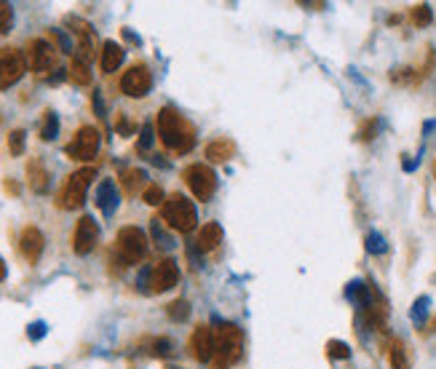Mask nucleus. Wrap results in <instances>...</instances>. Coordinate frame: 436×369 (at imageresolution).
I'll return each instance as SVG.
<instances>
[{
    "label": "nucleus",
    "mask_w": 436,
    "mask_h": 369,
    "mask_svg": "<svg viewBox=\"0 0 436 369\" xmlns=\"http://www.w3.org/2000/svg\"><path fill=\"white\" fill-rule=\"evenodd\" d=\"M94 177H97V169H91V166L73 171V174L67 177V182H64V188L59 191L57 203H59L62 209H67V212H70V209H81L86 201V193H88L91 182H94Z\"/></svg>",
    "instance_id": "3"
},
{
    "label": "nucleus",
    "mask_w": 436,
    "mask_h": 369,
    "mask_svg": "<svg viewBox=\"0 0 436 369\" xmlns=\"http://www.w3.org/2000/svg\"><path fill=\"white\" fill-rule=\"evenodd\" d=\"M164 220L169 222L174 230H180V233H190L198 222V215H195V206L182 193H174L166 198L164 203Z\"/></svg>",
    "instance_id": "4"
},
{
    "label": "nucleus",
    "mask_w": 436,
    "mask_h": 369,
    "mask_svg": "<svg viewBox=\"0 0 436 369\" xmlns=\"http://www.w3.org/2000/svg\"><path fill=\"white\" fill-rule=\"evenodd\" d=\"M222 225L219 222H206L204 227H201V233H198V249L201 251H212V249H217L219 244H222Z\"/></svg>",
    "instance_id": "17"
},
{
    "label": "nucleus",
    "mask_w": 436,
    "mask_h": 369,
    "mask_svg": "<svg viewBox=\"0 0 436 369\" xmlns=\"http://www.w3.org/2000/svg\"><path fill=\"white\" fill-rule=\"evenodd\" d=\"M391 367L394 369H410V353H407V346L396 340L391 346Z\"/></svg>",
    "instance_id": "22"
},
{
    "label": "nucleus",
    "mask_w": 436,
    "mask_h": 369,
    "mask_svg": "<svg viewBox=\"0 0 436 369\" xmlns=\"http://www.w3.org/2000/svg\"><path fill=\"white\" fill-rule=\"evenodd\" d=\"M150 144H153V126L145 123V126H142V137H139V150H147Z\"/></svg>",
    "instance_id": "33"
},
{
    "label": "nucleus",
    "mask_w": 436,
    "mask_h": 369,
    "mask_svg": "<svg viewBox=\"0 0 436 369\" xmlns=\"http://www.w3.org/2000/svg\"><path fill=\"white\" fill-rule=\"evenodd\" d=\"M171 322H185L188 316H190V302L188 300H174L169 308H166Z\"/></svg>",
    "instance_id": "24"
},
{
    "label": "nucleus",
    "mask_w": 436,
    "mask_h": 369,
    "mask_svg": "<svg viewBox=\"0 0 436 369\" xmlns=\"http://www.w3.org/2000/svg\"><path fill=\"white\" fill-rule=\"evenodd\" d=\"M153 233H156V239L161 241V246H171V244H174V241L161 230V222H158V220H153Z\"/></svg>",
    "instance_id": "36"
},
{
    "label": "nucleus",
    "mask_w": 436,
    "mask_h": 369,
    "mask_svg": "<svg viewBox=\"0 0 436 369\" xmlns=\"http://www.w3.org/2000/svg\"><path fill=\"white\" fill-rule=\"evenodd\" d=\"M25 140H27V134L22 129H16L8 134V150H11V155L25 153Z\"/></svg>",
    "instance_id": "25"
},
{
    "label": "nucleus",
    "mask_w": 436,
    "mask_h": 369,
    "mask_svg": "<svg viewBox=\"0 0 436 369\" xmlns=\"http://www.w3.org/2000/svg\"><path fill=\"white\" fill-rule=\"evenodd\" d=\"M51 35L57 38V43H59V46H62V51H73V46H70V40H67V35H64V33H59V30H54Z\"/></svg>",
    "instance_id": "37"
},
{
    "label": "nucleus",
    "mask_w": 436,
    "mask_h": 369,
    "mask_svg": "<svg viewBox=\"0 0 436 369\" xmlns=\"http://www.w3.org/2000/svg\"><path fill=\"white\" fill-rule=\"evenodd\" d=\"M375 134H377V118H369L362 126V131H359V140H362V142H369V140H375Z\"/></svg>",
    "instance_id": "30"
},
{
    "label": "nucleus",
    "mask_w": 436,
    "mask_h": 369,
    "mask_svg": "<svg viewBox=\"0 0 436 369\" xmlns=\"http://www.w3.org/2000/svg\"><path fill=\"white\" fill-rule=\"evenodd\" d=\"M158 137L164 147H169L171 153H190L195 144V129L190 120H185L174 108H161L158 110Z\"/></svg>",
    "instance_id": "1"
},
{
    "label": "nucleus",
    "mask_w": 436,
    "mask_h": 369,
    "mask_svg": "<svg viewBox=\"0 0 436 369\" xmlns=\"http://www.w3.org/2000/svg\"><path fill=\"white\" fill-rule=\"evenodd\" d=\"M6 278V262H3V257H0V281Z\"/></svg>",
    "instance_id": "39"
},
{
    "label": "nucleus",
    "mask_w": 436,
    "mask_h": 369,
    "mask_svg": "<svg viewBox=\"0 0 436 369\" xmlns=\"http://www.w3.org/2000/svg\"><path fill=\"white\" fill-rule=\"evenodd\" d=\"M57 134H59V118H57V113L46 110L43 123H40V140H43V142H51Z\"/></svg>",
    "instance_id": "21"
},
{
    "label": "nucleus",
    "mask_w": 436,
    "mask_h": 369,
    "mask_svg": "<svg viewBox=\"0 0 436 369\" xmlns=\"http://www.w3.org/2000/svg\"><path fill=\"white\" fill-rule=\"evenodd\" d=\"M190 351H193L195 361H212L214 358V332L206 327V324H198L193 329V337H190Z\"/></svg>",
    "instance_id": "13"
},
{
    "label": "nucleus",
    "mask_w": 436,
    "mask_h": 369,
    "mask_svg": "<svg viewBox=\"0 0 436 369\" xmlns=\"http://www.w3.org/2000/svg\"><path fill=\"white\" fill-rule=\"evenodd\" d=\"M27 334H30V340H40V337L46 334V324H43V322L30 324V329H27Z\"/></svg>",
    "instance_id": "34"
},
{
    "label": "nucleus",
    "mask_w": 436,
    "mask_h": 369,
    "mask_svg": "<svg viewBox=\"0 0 436 369\" xmlns=\"http://www.w3.org/2000/svg\"><path fill=\"white\" fill-rule=\"evenodd\" d=\"M425 310H428V297H420L415 302V308H412V322L420 324L425 319Z\"/></svg>",
    "instance_id": "32"
},
{
    "label": "nucleus",
    "mask_w": 436,
    "mask_h": 369,
    "mask_svg": "<svg viewBox=\"0 0 436 369\" xmlns=\"http://www.w3.org/2000/svg\"><path fill=\"white\" fill-rule=\"evenodd\" d=\"M27 64L38 75H46V72L57 67V48L51 46L49 40H43V38L30 40V46H27Z\"/></svg>",
    "instance_id": "8"
},
{
    "label": "nucleus",
    "mask_w": 436,
    "mask_h": 369,
    "mask_svg": "<svg viewBox=\"0 0 436 369\" xmlns=\"http://www.w3.org/2000/svg\"><path fill=\"white\" fill-rule=\"evenodd\" d=\"M6 191H8V193H13V195H16V193H19V188H16V182H6Z\"/></svg>",
    "instance_id": "38"
},
{
    "label": "nucleus",
    "mask_w": 436,
    "mask_h": 369,
    "mask_svg": "<svg viewBox=\"0 0 436 369\" xmlns=\"http://www.w3.org/2000/svg\"><path fill=\"white\" fill-rule=\"evenodd\" d=\"M25 70H27L25 54L19 48H3L0 51V91H6L13 84H19Z\"/></svg>",
    "instance_id": "7"
},
{
    "label": "nucleus",
    "mask_w": 436,
    "mask_h": 369,
    "mask_svg": "<svg viewBox=\"0 0 436 369\" xmlns=\"http://www.w3.org/2000/svg\"><path fill=\"white\" fill-rule=\"evenodd\" d=\"M150 89H153V75H150V70H147L145 64H134V67H129V70L123 72L121 91L126 96L142 99V96L150 94Z\"/></svg>",
    "instance_id": "10"
},
{
    "label": "nucleus",
    "mask_w": 436,
    "mask_h": 369,
    "mask_svg": "<svg viewBox=\"0 0 436 369\" xmlns=\"http://www.w3.org/2000/svg\"><path fill=\"white\" fill-rule=\"evenodd\" d=\"M233 153H236V144L231 140H214V142L206 144V158L214 161V164H222V161L233 158Z\"/></svg>",
    "instance_id": "19"
},
{
    "label": "nucleus",
    "mask_w": 436,
    "mask_h": 369,
    "mask_svg": "<svg viewBox=\"0 0 436 369\" xmlns=\"http://www.w3.org/2000/svg\"><path fill=\"white\" fill-rule=\"evenodd\" d=\"M43 244H46V239H43V233H40L38 227L30 225L22 230L19 249H22V257H25L30 265H35V262L40 260V254H43Z\"/></svg>",
    "instance_id": "14"
},
{
    "label": "nucleus",
    "mask_w": 436,
    "mask_h": 369,
    "mask_svg": "<svg viewBox=\"0 0 436 369\" xmlns=\"http://www.w3.org/2000/svg\"><path fill=\"white\" fill-rule=\"evenodd\" d=\"M70 78H73L78 86H88L91 84V72H88V64L84 59L73 57V64H70Z\"/></svg>",
    "instance_id": "23"
},
{
    "label": "nucleus",
    "mask_w": 436,
    "mask_h": 369,
    "mask_svg": "<svg viewBox=\"0 0 436 369\" xmlns=\"http://www.w3.org/2000/svg\"><path fill=\"white\" fill-rule=\"evenodd\" d=\"M327 353L332 358H343V361H345V358H351V348L345 346L343 340H329V343H327Z\"/></svg>",
    "instance_id": "27"
},
{
    "label": "nucleus",
    "mask_w": 436,
    "mask_h": 369,
    "mask_svg": "<svg viewBox=\"0 0 436 369\" xmlns=\"http://www.w3.org/2000/svg\"><path fill=\"white\" fill-rule=\"evenodd\" d=\"M243 356V332L236 324H219L214 329V358L212 369H231Z\"/></svg>",
    "instance_id": "2"
},
{
    "label": "nucleus",
    "mask_w": 436,
    "mask_h": 369,
    "mask_svg": "<svg viewBox=\"0 0 436 369\" xmlns=\"http://www.w3.org/2000/svg\"><path fill=\"white\" fill-rule=\"evenodd\" d=\"M99 150V131L94 126H81L75 131L73 142L67 144V155L73 161H94Z\"/></svg>",
    "instance_id": "9"
},
{
    "label": "nucleus",
    "mask_w": 436,
    "mask_h": 369,
    "mask_svg": "<svg viewBox=\"0 0 436 369\" xmlns=\"http://www.w3.org/2000/svg\"><path fill=\"white\" fill-rule=\"evenodd\" d=\"M180 281V268H177V262L166 257V260L156 262L153 268H150V292H169L174 289Z\"/></svg>",
    "instance_id": "11"
},
{
    "label": "nucleus",
    "mask_w": 436,
    "mask_h": 369,
    "mask_svg": "<svg viewBox=\"0 0 436 369\" xmlns=\"http://www.w3.org/2000/svg\"><path fill=\"white\" fill-rule=\"evenodd\" d=\"M145 179H147V174L142 171V169H126V171H123V177H121L123 191L129 193V195H137V191L145 185Z\"/></svg>",
    "instance_id": "20"
},
{
    "label": "nucleus",
    "mask_w": 436,
    "mask_h": 369,
    "mask_svg": "<svg viewBox=\"0 0 436 369\" xmlns=\"http://www.w3.org/2000/svg\"><path fill=\"white\" fill-rule=\"evenodd\" d=\"M142 201L150 203V206H164L166 198H164V191H161L158 185H147L145 193H142Z\"/></svg>",
    "instance_id": "26"
},
{
    "label": "nucleus",
    "mask_w": 436,
    "mask_h": 369,
    "mask_svg": "<svg viewBox=\"0 0 436 369\" xmlns=\"http://www.w3.org/2000/svg\"><path fill=\"white\" fill-rule=\"evenodd\" d=\"M27 177H30V188H33L35 193L49 191V171H46V166H43L38 158L27 164Z\"/></svg>",
    "instance_id": "18"
},
{
    "label": "nucleus",
    "mask_w": 436,
    "mask_h": 369,
    "mask_svg": "<svg viewBox=\"0 0 436 369\" xmlns=\"http://www.w3.org/2000/svg\"><path fill=\"white\" fill-rule=\"evenodd\" d=\"M412 22L418 24V27H425V24H431V8L428 6H415L412 8Z\"/></svg>",
    "instance_id": "29"
},
{
    "label": "nucleus",
    "mask_w": 436,
    "mask_h": 369,
    "mask_svg": "<svg viewBox=\"0 0 436 369\" xmlns=\"http://www.w3.org/2000/svg\"><path fill=\"white\" fill-rule=\"evenodd\" d=\"M118 203H121V193L115 188V182L113 179H102L97 188V206L99 212L105 217H113L115 215V209H118Z\"/></svg>",
    "instance_id": "15"
},
{
    "label": "nucleus",
    "mask_w": 436,
    "mask_h": 369,
    "mask_svg": "<svg viewBox=\"0 0 436 369\" xmlns=\"http://www.w3.org/2000/svg\"><path fill=\"white\" fill-rule=\"evenodd\" d=\"M13 27V8L8 3H0V33H11Z\"/></svg>",
    "instance_id": "28"
},
{
    "label": "nucleus",
    "mask_w": 436,
    "mask_h": 369,
    "mask_svg": "<svg viewBox=\"0 0 436 369\" xmlns=\"http://www.w3.org/2000/svg\"><path fill=\"white\" fill-rule=\"evenodd\" d=\"M115 251L121 257L123 265H137L142 262V257L147 254V239L139 227H121L118 239H115Z\"/></svg>",
    "instance_id": "5"
},
{
    "label": "nucleus",
    "mask_w": 436,
    "mask_h": 369,
    "mask_svg": "<svg viewBox=\"0 0 436 369\" xmlns=\"http://www.w3.org/2000/svg\"><path fill=\"white\" fill-rule=\"evenodd\" d=\"M153 353H156V356H169L171 343L169 340H156V343H153Z\"/></svg>",
    "instance_id": "35"
},
{
    "label": "nucleus",
    "mask_w": 436,
    "mask_h": 369,
    "mask_svg": "<svg viewBox=\"0 0 436 369\" xmlns=\"http://www.w3.org/2000/svg\"><path fill=\"white\" fill-rule=\"evenodd\" d=\"M123 57H126V51H123L121 43L105 40V46H102V62H99L102 72H115L123 64Z\"/></svg>",
    "instance_id": "16"
},
{
    "label": "nucleus",
    "mask_w": 436,
    "mask_h": 369,
    "mask_svg": "<svg viewBox=\"0 0 436 369\" xmlns=\"http://www.w3.org/2000/svg\"><path fill=\"white\" fill-rule=\"evenodd\" d=\"M97 241H99V227H97V222H94V217H88V215L81 217L73 233L75 254H88V251H94Z\"/></svg>",
    "instance_id": "12"
},
{
    "label": "nucleus",
    "mask_w": 436,
    "mask_h": 369,
    "mask_svg": "<svg viewBox=\"0 0 436 369\" xmlns=\"http://www.w3.org/2000/svg\"><path fill=\"white\" fill-rule=\"evenodd\" d=\"M182 177H185L188 188L193 191V195L198 201L206 203L214 198V193H217V174L206 166V164H193V166H188Z\"/></svg>",
    "instance_id": "6"
},
{
    "label": "nucleus",
    "mask_w": 436,
    "mask_h": 369,
    "mask_svg": "<svg viewBox=\"0 0 436 369\" xmlns=\"http://www.w3.org/2000/svg\"><path fill=\"white\" fill-rule=\"evenodd\" d=\"M367 251H372V254H383V251H386V241L380 239L377 233H369V236H367Z\"/></svg>",
    "instance_id": "31"
}]
</instances>
